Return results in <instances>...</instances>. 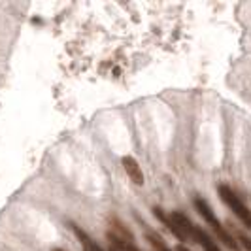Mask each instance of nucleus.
Listing matches in <instances>:
<instances>
[{
	"instance_id": "nucleus-1",
	"label": "nucleus",
	"mask_w": 251,
	"mask_h": 251,
	"mask_svg": "<svg viewBox=\"0 0 251 251\" xmlns=\"http://www.w3.org/2000/svg\"><path fill=\"white\" fill-rule=\"evenodd\" d=\"M219 197L234 212V215L238 217L240 221L248 226V228H251V212L244 206V202L236 197V193L230 187H226V185H219Z\"/></svg>"
},
{
	"instance_id": "nucleus-2",
	"label": "nucleus",
	"mask_w": 251,
	"mask_h": 251,
	"mask_svg": "<svg viewBox=\"0 0 251 251\" xmlns=\"http://www.w3.org/2000/svg\"><path fill=\"white\" fill-rule=\"evenodd\" d=\"M121 164H123V168H125L126 176L130 177V181H132L134 185H144V172H142L138 161H136L134 157L125 155V157L121 159Z\"/></svg>"
},
{
	"instance_id": "nucleus-3",
	"label": "nucleus",
	"mask_w": 251,
	"mask_h": 251,
	"mask_svg": "<svg viewBox=\"0 0 251 251\" xmlns=\"http://www.w3.org/2000/svg\"><path fill=\"white\" fill-rule=\"evenodd\" d=\"M172 221H174V225L179 228V232L185 236V240H193V232H195V225L191 223V219H189L185 214H181V212H170L168 215ZM195 242V240H193Z\"/></svg>"
},
{
	"instance_id": "nucleus-4",
	"label": "nucleus",
	"mask_w": 251,
	"mask_h": 251,
	"mask_svg": "<svg viewBox=\"0 0 251 251\" xmlns=\"http://www.w3.org/2000/svg\"><path fill=\"white\" fill-rule=\"evenodd\" d=\"M195 208H197V212L204 217V221L208 223L210 226H215V225H219V219L215 217V214L212 212V208L208 206V202L204 201L202 197H197L195 199Z\"/></svg>"
},
{
	"instance_id": "nucleus-5",
	"label": "nucleus",
	"mask_w": 251,
	"mask_h": 251,
	"mask_svg": "<svg viewBox=\"0 0 251 251\" xmlns=\"http://www.w3.org/2000/svg\"><path fill=\"white\" fill-rule=\"evenodd\" d=\"M193 240L197 242V244H201L204 251H221L217 248V244H215L214 240L210 238L204 230H202V226H197L195 225V232H193Z\"/></svg>"
},
{
	"instance_id": "nucleus-6",
	"label": "nucleus",
	"mask_w": 251,
	"mask_h": 251,
	"mask_svg": "<svg viewBox=\"0 0 251 251\" xmlns=\"http://www.w3.org/2000/svg\"><path fill=\"white\" fill-rule=\"evenodd\" d=\"M153 215H155V217H157V219H159V221H161V223H163V225L166 226V228H168V230H170L174 236H177V238L181 240V242H187V240H185V236L179 232V228L174 225V221H172L168 215L164 214L161 208H157V206H155V208H153Z\"/></svg>"
},
{
	"instance_id": "nucleus-7",
	"label": "nucleus",
	"mask_w": 251,
	"mask_h": 251,
	"mask_svg": "<svg viewBox=\"0 0 251 251\" xmlns=\"http://www.w3.org/2000/svg\"><path fill=\"white\" fill-rule=\"evenodd\" d=\"M74 232H75V236L79 238V242H81V248H83V251H104L100 246L95 242V240L89 236L85 230H81L77 225H74Z\"/></svg>"
},
{
	"instance_id": "nucleus-8",
	"label": "nucleus",
	"mask_w": 251,
	"mask_h": 251,
	"mask_svg": "<svg viewBox=\"0 0 251 251\" xmlns=\"http://www.w3.org/2000/svg\"><path fill=\"white\" fill-rule=\"evenodd\" d=\"M214 228V232L217 234V238H219V242H223L228 250H232V251H240V246H238V242L230 236V232H226L225 228H223V225L219 223V225H215L212 226Z\"/></svg>"
},
{
	"instance_id": "nucleus-9",
	"label": "nucleus",
	"mask_w": 251,
	"mask_h": 251,
	"mask_svg": "<svg viewBox=\"0 0 251 251\" xmlns=\"http://www.w3.org/2000/svg\"><path fill=\"white\" fill-rule=\"evenodd\" d=\"M238 240L242 242V246H244V250L246 251H251V240L248 236H244V234H240Z\"/></svg>"
},
{
	"instance_id": "nucleus-10",
	"label": "nucleus",
	"mask_w": 251,
	"mask_h": 251,
	"mask_svg": "<svg viewBox=\"0 0 251 251\" xmlns=\"http://www.w3.org/2000/svg\"><path fill=\"white\" fill-rule=\"evenodd\" d=\"M176 251H191V250H189V248H185V246H177Z\"/></svg>"
},
{
	"instance_id": "nucleus-11",
	"label": "nucleus",
	"mask_w": 251,
	"mask_h": 251,
	"mask_svg": "<svg viewBox=\"0 0 251 251\" xmlns=\"http://www.w3.org/2000/svg\"><path fill=\"white\" fill-rule=\"evenodd\" d=\"M53 251H64V250H61V248H55Z\"/></svg>"
}]
</instances>
